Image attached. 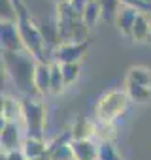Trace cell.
<instances>
[{
  "instance_id": "obj_29",
  "label": "cell",
  "mask_w": 151,
  "mask_h": 160,
  "mask_svg": "<svg viewBox=\"0 0 151 160\" xmlns=\"http://www.w3.org/2000/svg\"><path fill=\"white\" fill-rule=\"evenodd\" d=\"M4 108H6V94L0 92V117H4Z\"/></svg>"
},
{
  "instance_id": "obj_33",
  "label": "cell",
  "mask_w": 151,
  "mask_h": 160,
  "mask_svg": "<svg viewBox=\"0 0 151 160\" xmlns=\"http://www.w3.org/2000/svg\"><path fill=\"white\" fill-rule=\"evenodd\" d=\"M57 2H64V0H57Z\"/></svg>"
},
{
  "instance_id": "obj_16",
  "label": "cell",
  "mask_w": 151,
  "mask_h": 160,
  "mask_svg": "<svg viewBox=\"0 0 151 160\" xmlns=\"http://www.w3.org/2000/svg\"><path fill=\"white\" fill-rule=\"evenodd\" d=\"M21 151H23V154L27 156V160L42 158V156H45L47 141H45V139H40V138H27V136H25V139H23V143H21Z\"/></svg>"
},
{
  "instance_id": "obj_28",
  "label": "cell",
  "mask_w": 151,
  "mask_h": 160,
  "mask_svg": "<svg viewBox=\"0 0 151 160\" xmlns=\"http://www.w3.org/2000/svg\"><path fill=\"white\" fill-rule=\"evenodd\" d=\"M68 2H70V6H72L76 12H80V13H81V8L89 2V0H68Z\"/></svg>"
},
{
  "instance_id": "obj_10",
  "label": "cell",
  "mask_w": 151,
  "mask_h": 160,
  "mask_svg": "<svg viewBox=\"0 0 151 160\" xmlns=\"http://www.w3.org/2000/svg\"><path fill=\"white\" fill-rule=\"evenodd\" d=\"M25 139V132H23V126L19 122H6L4 130L0 132V149L4 152H10V151H15V149H21V143Z\"/></svg>"
},
{
  "instance_id": "obj_32",
  "label": "cell",
  "mask_w": 151,
  "mask_h": 160,
  "mask_svg": "<svg viewBox=\"0 0 151 160\" xmlns=\"http://www.w3.org/2000/svg\"><path fill=\"white\" fill-rule=\"evenodd\" d=\"M34 160H47V156H42V158H34Z\"/></svg>"
},
{
  "instance_id": "obj_3",
  "label": "cell",
  "mask_w": 151,
  "mask_h": 160,
  "mask_svg": "<svg viewBox=\"0 0 151 160\" xmlns=\"http://www.w3.org/2000/svg\"><path fill=\"white\" fill-rule=\"evenodd\" d=\"M55 30H57V45L59 43H70V42H83L89 40L87 32L89 28L81 21V13L76 12L68 0L57 2V19H55Z\"/></svg>"
},
{
  "instance_id": "obj_24",
  "label": "cell",
  "mask_w": 151,
  "mask_h": 160,
  "mask_svg": "<svg viewBox=\"0 0 151 160\" xmlns=\"http://www.w3.org/2000/svg\"><path fill=\"white\" fill-rule=\"evenodd\" d=\"M0 21L17 23V12L13 0H0Z\"/></svg>"
},
{
  "instance_id": "obj_12",
  "label": "cell",
  "mask_w": 151,
  "mask_h": 160,
  "mask_svg": "<svg viewBox=\"0 0 151 160\" xmlns=\"http://www.w3.org/2000/svg\"><path fill=\"white\" fill-rule=\"evenodd\" d=\"M130 40L134 43H147L151 40V17L147 13H138L130 30Z\"/></svg>"
},
{
  "instance_id": "obj_26",
  "label": "cell",
  "mask_w": 151,
  "mask_h": 160,
  "mask_svg": "<svg viewBox=\"0 0 151 160\" xmlns=\"http://www.w3.org/2000/svg\"><path fill=\"white\" fill-rule=\"evenodd\" d=\"M8 73H6V68H4V62H2V58H0V92L4 94V89H6V85H8Z\"/></svg>"
},
{
  "instance_id": "obj_22",
  "label": "cell",
  "mask_w": 151,
  "mask_h": 160,
  "mask_svg": "<svg viewBox=\"0 0 151 160\" xmlns=\"http://www.w3.org/2000/svg\"><path fill=\"white\" fill-rule=\"evenodd\" d=\"M80 72H81V64H60V73H62V81L64 87H72L76 81L80 79Z\"/></svg>"
},
{
  "instance_id": "obj_20",
  "label": "cell",
  "mask_w": 151,
  "mask_h": 160,
  "mask_svg": "<svg viewBox=\"0 0 151 160\" xmlns=\"http://www.w3.org/2000/svg\"><path fill=\"white\" fill-rule=\"evenodd\" d=\"M4 119L10 122L21 124V100L15 96H6V108H4Z\"/></svg>"
},
{
  "instance_id": "obj_23",
  "label": "cell",
  "mask_w": 151,
  "mask_h": 160,
  "mask_svg": "<svg viewBox=\"0 0 151 160\" xmlns=\"http://www.w3.org/2000/svg\"><path fill=\"white\" fill-rule=\"evenodd\" d=\"M115 139V124L95 122V141H113Z\"/></svg>"
},
{
  "instance_id": "obj_14",
  "label": "cell",
  "mask_w": 151,
  "mask_h": 160,
  "mask_svg": "<svg viewBox=\"0 0 151 160\" xmlns=\"http://www.w3.org/2000/svg\"><path fill=\"white\" fill-rule=\"evenodd\" d=\"M68 134L72 139H95V122L85 119L83 115H78Z\"/></svg>"
},
{
  "instance_id": "obj_5",
  "label": "cell",
  "mask_w": 151,
  "mask_h": 160,
  "mask_svg": "<svg viewBox=\"0 0 151 160\" xmlns=\"http://www.w3.org/2000/svg\"><path fill=\"white\" fill-rule=\"evenodd\" d=\"M130 106V100L123 89H112L104 92L95 106V122L102 124H115L117 119H121Z\"/></svg>"
},
{
  "instance_id": "obj_8",
  "label": "cell",
  "mask_w": 151,
  "mask_h": 160,
  "mask_svg": "<svg viewBox=\"0 0 151 160\" xmlns=\"http://www.w3.org/2000/svg\"><path fill=\"white\" fill-rule=\"evenodd\" d=\"M13 51H25L17 23L0 21V53H13Z\"/></svg>"
},
{
  "instance_id": "obj_21",
  "label": "cell",
  "mask_w": 151,
  "mask_h": 160,
  "mask_svg": "<svg viewBox=\"0 0 151 160\" xmlns=\"http://www.w3.org/2000/svg\"><path fill=\"white\" fill-rule=\"evenodd\" d=\"M98 160H127L121 156L113 141H100L98 143Z\"/></svg>"
},
{
  "instance_id": "obj_11",
  "label": "cell",
  "mask_w": 151,
  "mask_h": 160,
  "mask_svg": "<svg viewBox=\"0 0 151 160\" xmlns=\"http://www.w3.org/2000/svg\"><path fill=\"white\" fill-rule=\"evenodd\" d=\"M74 160H98V141L95 139H72Z\"/></svg>"
},
{
  "instance_id": "obj_27",
  "label": "cell",
  "mask_w": 151,
  "mask_h": 160,
  "mask_svg": "<svg viewBox=\"0 0 151 160\" xmlns=\"http://www.w3.org/2000/svg\"><path fill=\"white\" fill-rule=\"evenodd\" d=\"M6 160H27V156L23 154V151H21V149H15V151L6 152Z\"/></svg>"
},
{
  "instance_id": "obj_19",
  "label": "cell",
  "mask_w": 151,
  "mask_h": 160,
  "mask_svg": "<svg viewBox=\"0 0 151 160\" xmlns=\"http://www.w3.org/2000/svg\"><path fill=\"white\" fill-rule=\"evenodd\" d=\"M98 2V8H100V19L113 25L115 21V15L119 12V0H96Z\"/></svg>"
},
{
  "instance_id": "obj_17",
  "label": "cell",
  "mask_w": 151,
  "mask_h": 160,
  "mask_svg": "<svg viewBox=\"0 0 151 160\" xmlns=\"http://www.w3.org/2000/svg\"><path fill=\"white\" fill-rule=\"evenodd\" d=\"M51 73H49V94L51 96H60L64 92V81H62V73H60V64L57 62H49Z\"/></svg>"
},
{
  "instance_id": "obj_9",
  "label": "cell",
  "mask_w": 151,
  "mask_h": 160,
  "mask_svg": "<svg viewBox=\"0 0 151 160\" xmlns=\"http://www.w3.org/2000/svg\"><path fill=\"white\" fill-rule=\"evenodd\" d=\"M70 141H72V138H70L68 130L62 132L60 136H57L55 139H51L47 143V151H45L47 160H74Z\"/></svg>"
},
{
  "instance_id": "obj_6",
  "label": "cell",
  "mask_w": 151,
  "mask_h": 160,
  "mask_svg": "<svg viewBox=\"0 0 151 160\" xmlns=\"http://www.w3.org/2000/svg\"><path fill=\"white\" fill-rule=\"evenodd\" d=\"M123 91L127 92L130 102L145 104L151 100V68L136 64L127 70L125 75V87Z\"/></svg>"
},
{
  "instance_id": "obj_15",
  "label": "cell",
  "mask_w": 151,
  "mask_h": 160,
  "mask_svg": "<svg viewBox=\"0 0 151 160\" xmlns=\"http://www.w3.org/2000/svg\"><path fill=\"white\" fill-rule=\"evenodd\" d=\"M136 15H138V12H136V10H132V8H125V6H121V8H119V12H117V15H115L113 25L117 27V30H119V34H121V36H125V38H128V40H130V30H132V25H134Z\"/></svg>"
},
{
  "instance_id": "obj_25",
  "label": "cell",
  "mask_w": 151,
  "mask_h": 160,
  "mask_svg": "<svg viewBox=\"0 0 151 160\" xmlns=\"http://www.w3.org/2000/svg\"><path fill=\"white\" fill-rule=\"evenodd\" d=\"M119 4L125 8H132L138 13H151V2H147V0H119Z\"/></svg>"
},
{
  "instance_id": "obj_1",
  "label": "cell",
  "mask_w": 151,
  "mask_h": 160,
  "mask_svg": "<svg viewBox=\"0 0 151 160\" xmlns=\"http://www.w3.org/2000/svg\"><path fill=\"white\" fill-rule=\"evenodd\" d=\"M4 62L8 79L15 85L21 96H36L34 92V70L36 58L27 51H13V53H0ZM38 98V96H36Z\"/></svg>"
},
{
  "instance_id": "obj_18",
  "label": "cell",
  "mask_w": 151,
  "mask_h": 160,
  "mask_svg": "<svg viewBox=\"0 0 151 160\" xmlns=\"http://www.w3.org/2000/svg\"><path fill=\"white\" fill-rule=\"evenodd\" d=\"M100 19V8H98V2L96 0H89V2L81 8V21L87 28L95 27L96 21Z\"/></svg>"
},
{
  "instance_id": "obj_31",
  "label": "cell",
  "mask_w": 151,
  "mask_h": 160,
  "mask_svg": "<svg viewBox=\"0 0 151 160\" xmlns=\"http://www.w3.org/2000/svg\"><path fill=\"white\" fill-rule=\"evenodd\" d=\"M0 160H6V152L4 151H0Z\"/></svg>"
},
{
  "instance_id": "obj_30",
  "label": "cell",
  "mask_w": 151,
  "mask_h": 160,
  "mask_svg": "<svg viewBox=\"0 0 151 160\" xmlns=\"http://www.w3.org/2000/svg\"><path fill=\"white\" fill-rule=\"evenodd\" d=\"M6 122H8V121H6L4 117H0V132H2V130H4V126H6Z\"/></svg>"
},
{
  "instance_id": "obj_7",
  "label": "cell",
  "mask_w": 151,
  "mask_h": 160,
  "mask_svg": "<svg viewBox=\"0 0 151 160\" xmlns=\"http://www.w3.org/2000/svg\"><path fill=\"white\" fill-rule=\"evenodd\" d=\"M91 47V40L83 42H70V43H59L51 51V60L57 64H81L83 57L87 55Z\"/></svg>"
},
{
  "instance_id": "obj_13",
  "label": "cell",
  "mask_w": 151,
  "mask_h": 160,
  "mask_svg": "<svg viewBox=\"0 0 151 160\" xmlns=\"http://www.w3.org/2000/svg\"><path fill=\"white\" fill-rule=\"evenodd\" d=\"M49 62H36V70H34V92L38 98H45L49 96Z\"/></svg>"
},
{
  "instance_id": "obj_4",
  "label": "cell",
  "mask_w": 151,
  "mask_h": 160,
  "mask_svg": "<svg viewBox=\"0 0 151 160\" xmlns=\"http://www.w3.org/2000/svg\"><path fill=\"white\" fill-rule=\"evenodd\" d=\"M21 126L27 138L45 139V124H47V108L42 98L36 96H21Z\"/></svg>"
},
{
  "instance_id": "obj_2",
  "label": "cell",
  "mask_w": 151,
  "mask_h": 160,
  "mask_svg": "<svg viewBox=\"0 0 151 160\" xmlns=\"http://www.w3.org/2000/svg\"><path fill=\"white\" fill-rule=\"evenodd\" d=\"M13 4L17 12V28H19V36H21L25 51L32 55L38 62H51V53L45 45L40 25L34 21V17L23 4V0H13Z\"/></svg>"
}]
</instances>
